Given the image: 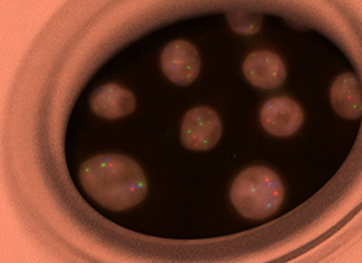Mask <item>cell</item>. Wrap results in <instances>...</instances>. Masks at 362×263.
<instances>
[{
  "label": "cell",
  "instance_id": "cell-7",
  "mask_svg": "<svg viewBox=\"0 0 362 263\" xmlns=\"http://www.w3.org/2000/svg\"><path fill=\"white\" fill-rule=\"evenodd\" d=\"M90 105L98 115L106 119H117L135 111L136 99L129 89L117 84H107L92 92Z\"/></svg>",
  "mask_w": 362,
  "mask_h": 263
},
{
  "label": "cell",
  "instance_id": "cell-5",
  "mask_svg": "<svg viewBox=\"0 0 362 263\" xmlns=\"http://www.w3.org/2000/svg\"><path fill=\"white\" fill-rule=\"evenodd\" d=\"M265 131L277 137L294 134L303 122V111L291 98H273L268 100L259 114Z\"/></svg>",
  "mask_w": 362,
  "mask_h": 263
},
{
  "label": "cell",
  "instance_id": "cell-8",
  "mask_svg": "<svg viewBox=\"0 0 362 263\" xmlns=\"http://www.w3.org/2000/svg\"><path fill=\"white\" fill-rule=\"evenodd\" d=\"M331 105L346 119H357L362 115V90L357 78L344 73L331 88Z\"/></svg>",
  "mask_w": 362,
  "mask_h": 263
},
{
  "label": "cell",
  "instance_id": "cell-6",
  "mask_svg": "<svg viewBox=\"0 0 362 263\" xmlns=\"http://www.w3.org/2000/svg\"><path fill=\"white\" fill-rule=\"evenodd\" d=\"M243 74L251 86L261 89L280 87L286 80V66L271 51H254L243 62Z\"/></svg>",
  "mask_w": 362,
  "mask_h": 263
},
{
  "label": "cell",
  "instance_id": "cell-9",
  "mask_svg": "<svg viewBox=\"0 0 362 263\" xmlns=\"http://www.w3.org/2000/svg\"><path fill=\"white\" fill-rule=\"evenodd\" d=\"M230 26L238 33L252 35L261 29V18L249 13H235L230 20Z\"/></svg>",
  "mask_w": 362,
  "mask_h": 263
},
{
  "label": "cell",
  "instance_id": "cell-1",
  "mask_svg": "<svg viewBox=\"0 0 362 263\" xmlns=\"http://www.w3.org/2000/svg\"><path fill=\"white\" fill-rule=\"evenodd\" d=\"M86 192L102 207L124 211L147 195V178L135 160L125 155L102 153L90 158L80 169Z\"/></svg>",
  "mask_w": 362,
  "mask_h": 263
},
{
  "label": "cell",
  "instance_id": "cell-4",
  "mask_svg": "<svg viewBox=\"0 0 362 263\" xmlns=\"http://www.w3.org/2000/svg\"><path fill=\"white\" fill-rule=\"evenodd\" d=\"M163 74L180 87L192 84L201 71V57L198 49L188 42L176 40L166 45L160 57Z\"/></svg>",
  "mask_w": 362,
  "mask_h": 263
},
{
  "label": "cell",
  "instance_id": "cell-3",
  "mask_svg": "<svg viewBox=\"0 0 362 263\" xmlns=\"http://www.w3.org/2000/svg\"><path fill=\"white\" fill-rule=\"evenodd\" d=\"M223 134L218 114L209 107L189 110L181 125V143L192 151H207L216 147Z\"/></svg>",
  "mask_w": 362,
  "mask_h": 263
},
{
  "label": "cell",
  "instance_id": "cell-2",
  "mask_svg": "<svg viewBox=\"0 0 362 263\" xmlns=\"http://www.w3.org/2000/svg\"><path fill=\"white\" fill-rule=\"evenodd\" d=\"M284 200L280 177L264 166H251L238 175L230 188V201L238 213L247 219L273 216Z\"/></svg>",
  "mask_w": 362,
  "mask_h": 263
}]
</instances>
